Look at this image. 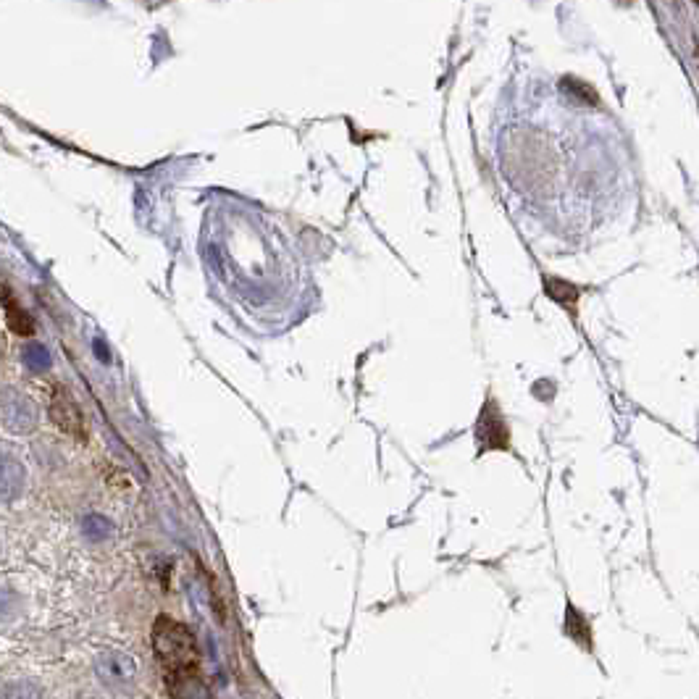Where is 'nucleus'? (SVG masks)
I'll use <instances>...</instances> for the list:
<instances>
[{
	"label": "nucleus",
	"instance_id": "7",
	"mask_svg": "<svg viewBox=\"0 0 699 699\" xmlns=\"http://www.w3.org/2000/svg\"><path fill=\"white\" fill-rule=\"evenodd\" d=\"M497 429L508 431L505 429V424H502L500 413H497L495 424H492V403H487V408H484V413H481V439H487L489 447H508V437L497 434Z\"/></svg>",
	"mask_w": 699,
	"mask_h": 699
},
{
	"label": "nucleus",
	"instance_id": "10",
	"mask_svg": "<svg viewBox=\"0 0 699 699\" xmlns=\"http://www.w3.org/2000/svg\"><path fill=\"white\" fill-rule=\"evenodd\" d=\"M0 699H43V692L29 681H14L0 689Z\"/></svg>",
	"mask_w": 699,
	"mask_h": 699
},
{
	"label": "nucleus",
	"instance_id": "6",
	"mask_svg": "<svg viewBox=\"0 0 699 699\" xmlns=\"http://www.w3.org/2000/svg\"><path fill=\"white\" fill-rule=\"evenodd\" d=\"M166 686H169L171 699H211L208 689H205L200 671L177 673V676H166Z\"/></svg>",
	"mask_w": 699,
	"mask_h": 699
},
{
	"label": "nucleus",
	"instance_id": "8",
	"mask_svg": "<svg viewBox=\"0 0 699 699\" xmlns=\"http://www.w3.org/2000/svg\"><path fill=\"white\" fill-rule=\"evenodd\" d=\"M547 292H550L552 300H558L560 305L571 308V311H573V303L579 300V290H576L573 284L563 282V279H547Z\"/></svg>",
	"mask_w": 699,
	"mask_h": 699
},
{
	"label": "nucleus",
	"instance_id": "9",
	"mask_svg": "<svg viewBox=\"0 0 699 699\" xmlns=\"http://www.w3.org/2000/svg\"><path fill=\"white\" fill-rule=\"evenodd\" d=\"M0 300H3V303H6V308H8V324L14 326L16 332L27 337V334L32 332V324H29V318L24 316L22 311H19V305H16L14 300H11L8 290H0Z\"/></svg>",
	"mask_w": 699,
	"mask_h": 699
},
{
	"label": "nucleus",
	"instance_id": "4",
	"mask_svg": "<svg viewBox=\"0 0 699 699\" xmlns=\"http://www.w3.org/2000/svg\"><path fill=\"white\" fill-rule=\"evenodd\" d=\"M95 668L108 684H129L135 678V663L124 652H100Z\"/></svg>",
	"mask_w": 699,
	"mask_h": 699
},
{
	"label": "nucleus",
	"instance_id": "11",
	"mask_svg": "<svg viewBox=\"0 0 699 699\" xmlns=\"http://www.w3.org/2000/svg\"><path fill=\"white\" fill-rule=\"evenodd\" d=\"M16 597L11 592H0V618H8V615L16 613Z\"/></svg>",
	"mask_w": 699,
	"mask_h": 699
},
{
	"label": "nucleus",
	"instance_id": "2",
	"mask_svg": "<svg viewBox=\"0 0 699 699\" xmlns=\"http://www.w3.org/2000/svg\"><path fill=\"white\" fill-rule=\"evenodd\" d=\"M0 421L14 431H32L37 424V410L27 397L19 395L16 389H3L0 392Z\"/></svg>",
	"mask_w": 699,
	"mask_h": 699
},
{
	"label": "nucleus",
	"instance_id": "5",
	"mask_svg": "<svg viewBox=\"0 0 699 699\" xmlns=\"http://www.w3.org/2000/svg\"><path fill=\"white\" fill-rule=\"evenodd\" d=\"M24 479H27V471L16 458L11 455H3L0 452V505L8 500H14L24 487Z\"/></svg>",
	"mask_w": 699,
	"mask_h": 699
},
{
	"label": "nucleus",
	"instance_id": "1",
	"mask_svg": "<svg viewBox=\"0 0 699 699\" xmlns=\"http://www.w3.org/2000/svg\"><path fill=\"white\" fill-rule=\"evenodd\" d=\"M153 650L166 676L200 671L198 639L184 623L161 615L153 626Z\"/></svg>",
	"mask_w": 699,
	"mask_h": 699
},
{
	"label": "nucleus",
	"instance_id": "3",
	"mask_svg": "<svg viewBox=\"0 0 699 699\" xmlns=\"http://www.w3.org/2000/svg\"><path fill=\"white\" fill-rule=\"evenodd\" d=\"M50 413H53V421H56L66 434H71V437H77V439H85L82 413H79V408L74 405L69 392H64L61 387L56 389V397H53V408H50Z\"/></svg>",
	"mask_w": 699,
	"mask_h": 699
}]
</instances>
